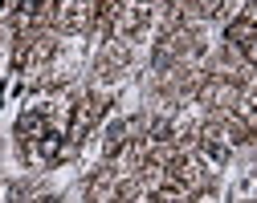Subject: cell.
<instances>
[{
    "label": "cell",
    "instance_id": "6da1fadb",
    "mask_svg": "<svg viewBox=\"0 0 257 203\" xmlns=\"http://www.w3.org/2000/svg\"><path fill=\"white\" fill-rule=\"evenodd\" d=\"M204 154H208L212 162H224V158H229V150H224L220 142H208V146H204Z\"/></svg>",
    "mask_w": 257,
    "mask_h": 203
}]
</instances>
